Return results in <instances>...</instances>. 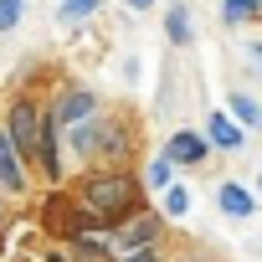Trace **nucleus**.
I'll list each match as a JSON object with an SVG mask.
<instances>
[{"label": "nucleus", "instance_id": "obj_1", "mask_svg": "<svg viewBox=\"0 0 262 262\" xmlns=\"http://www.w3.org/2000/svg\"><path fill=\"white\" fill-rule=\"evenodd\" d=\"M128 201H134V180H123V175H103V180L88 185V206L98 216H123Z\"/></svg>", "mask_w": 262, "mask_h": 262}, {"label": "nucleus", "instance_id": "obj_2", "mask_svg": "<svg viewBox=\"0 0 262 262\" xmlns=\"http://www.w3.org/2000/svg\"><path fill=\"white\" fill-rule=\"evenodd\" d=\"M6 134L16 139V149H21V155L41 149V113H36L31 103H16V108H11V128H6Z\"/></svg>", "mask_w": 262, "mask_h": 262}, {"label": "nucleus", "instance_id": "obj_3", "mask_svg": "<svg viewBox=\"0 0 262 262\" xmlns=\"http://www.w3.org/2000/svg\"><path fill=\"white\" fill-rule=\"evenodd\" d=\"M0 185L6 190H21L26 185V170H21V149H16V139L0 128Z\"/></svg>", "mask_w": 262, "mask_h": 262}, {"label": "nucleus", "instance_id": "obj_4", "mask_svg": "<svg viewBox=\"0 0 262 262\" xmlns=\"http://www.w3.org/2000/svg\"><path fill=\"white\" fill-rule=\"evenodd\" d=\"M206 134H211V144H221V149H242V123L236 118H226V113H211V123H206Z\"/></svg>", "mask_w": 262, "mask_h": 262}, {"label": "nucleus", "instance_id": "obj_5", "mask_svg": "<svg viewBox=\"0 0 262 262\" xmlns=\"http://www.w3.org/2000/svg\"><path fill=\"white\" fill-rule=\"evenodd\" d=\"M93 103H98V98L77 88V93H67V98H62V108H57L52 118H57V123H77V118H88V113H93Z\"/></svg>", "mask_w": 262, "mask_h": 262}, {"label": "nucleus", "instance_id": "obj_6", "mask_svg": "<svg viewBox=\"0 0 262 262\" xmlns=\"http://www.w3.org/2000/svg\"><path fill=\"white\" fill-rule=\"evenodd\" d=\"M41 165H47V175H52V180L62 175V155H57V118H41Z\"/></svg>", "mask_w": 262, "mask_h": 262}, {"label": "nucleus", "instance_id": "obj_7", "mask_svg": "<svg viewBox=\"0 0 262 262\" xmlns=\"http://www.w3.org/2000/svg\"><path fill=\"white\" fill-rule=\"evenodd\" d=\"M201 155H206V144H201L195 134H175V139H170V155H165V160H170V165H175V160H180V165H195Z\"/></svg>", "mask_w": 262, "mask_h": 262}, {"label": "nucleus", "instance_id": "obj_8", "mask_svg": "<svg viewBox=\"0 0 262 262\" xmlns=\"http://www.w3.org/2000/svg\"><path fill=\"white\" fill-rule=\"evenodd\" d=\"M221 211H231V216H252V195L242 190V185H221Z\"/></svg>", "mask_w": 262, "mask_h": 262}, {"label": "nucleus", "instance_id": "obj_9", "mask_svg": "<svg viewBox=\"0 0 262 262\" xmlns=\"http://www.w3.org/2000/svg\"><path fill=\"white\" fill-rule=\"evenodd\" d=\"M231 113H236V118H242V123H252V128H257V123H262V103H252V98H247V93H231Z\"/></svg>", "mask_w": 262, "mask_h": 262}, {"label": "nucleus", "instance_id": "obj_10", "mask_svg": "<svg viewBox=\"0 0 262 262\" xmlns=\"http://www.w3.org/2000/svg\"><path fill=\"white\" fill-rule=\"evenodd\" d=\"M103 11V0H62V16L67 21H88V16H98Z\"/></svg>", "mask_w": 262, "mask_h": 262}, {"label": "nucleus", "instance_id": "obj_11", "mask_svg": "<svg viewBox=\"0 0 262 262\" xmlns=\"http://www.w3.org/2000/svg\"><path fill=\"white\" fill-rule=\"evenodd\" d=\"M26 16V0H0V31H16Z\"/></svg>", "mask_w": 262, "mask_h": 262}, {"label": "nucleus", "instance_id": "obj_12", "mask_svg": "<svg viewBox=\"0 0 262 262\" xmlns=\"http://www.w3.org/2000/svg\"><path fill=\"white\" fill-rule=\"evenodd\" d=\"M257 6L262 0H221V16L226 21H247V16H257Z\"/></svg>", "mask_w": 262, "mask_h": 262}, {"label": "nucleus", "instance_id": "obj_13", "mask_svg": "<svg viewBox=\"0 0 262 262\" xmlns=\"http://www.w3.org/2000/svg\"><path fill=\"white\" fill-rule=\"evenodd\" d=\"M165 31H170V36H175V41H190V16H185V11H180V6H175V11H170V16H165Z\"/></svg>", "mask_w": 262, "mask_h": 262}, {"label": "nucleus", "instance_id": "obj_14", "mask_svg": "<svg viewBox=\"0 0 262 262\" xmlns=\"http://www.w3.org/2000/svg\"><path fill=\"white\" fill-rule=\"evenodd\" d=\"M144 180H149V185H155V190H170V160H155V165H149V175H144Z\"/></svg>", "mask_w": 262, "mask_h": 262}, {"label": "nucleus", "instance_id": "obj_15", "mask_svg": "<svg viewBox=\"0 0 262 262\" xmlns=\"http://www.w3.org/2000/svg\"><path fill=\"white\" fill-rule=\"evenodd\" d=\"M165 206H170V216H185L190 211V190H165Z\"/></svg>", "mask_w": 262, "mask_h": 262}, {"label": "nucleus", "instance_id": "obj_16", "mask_svg": "<svg viewBox=\"0 0 262 262\" xmlns=\"http://www.w3.org/2000/svg\"><path fill=\"white\" fill-rule=\"evenodd\" d=\"M149 236H155V226H149V221H144V226H128V231H123V242L134 247V252H139V242H149Z\"/></svg>", "mask_w": 262, "mask_h": 262}, {"label": "nucleus", "instance_id": "obj_17", "mask_svg": "<svg viewBox=\"0 0 262 262\" xmlns=\"http://www.w3.org/2000/svg\"><path fill=\"white\" fill-rule=\"evenodd\" d=\"M93 134H98V128L82 123V128H72V144H77V149H93Z\"/></svg>", "mask_w": 262, "mask_h": 262}, {"label": "nucleus", "instance_id": "obj_18", "mask_svg": "<svg viewBox=\"0 0 262 262\" xmlns=\"http://www.w3.org/2000/svg\"><path fill=\"white\" fill-rule=\"evenodd\" d=\"M123 262H155V252H149V247H139V252H128Z\"/></svg>", "mask_w": 262, "mask_h": 262}, {"label": "nucleus", "instance_id": "obj_19", "mask_svg": "<svg viewBox=\"0 0 262 262\" xmlns=\"http://www.w3.org/2000/svg\"><path fill=\"white\" fill-rule=\"evenodd\" d=\"M128 6H134V11H149V6H155V0H128Z\"/></svg>", "mask_w": 262, "mask_h": 262}]
</instances>
